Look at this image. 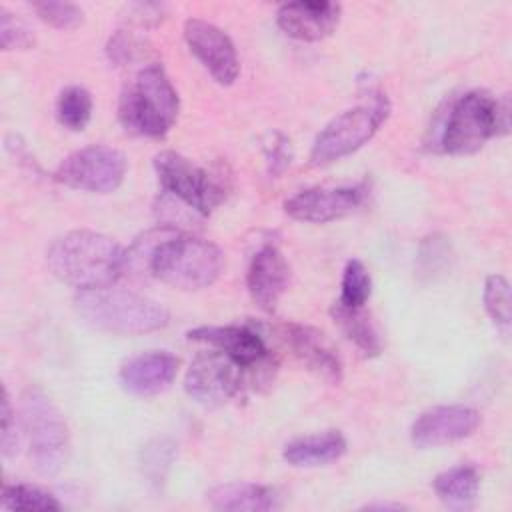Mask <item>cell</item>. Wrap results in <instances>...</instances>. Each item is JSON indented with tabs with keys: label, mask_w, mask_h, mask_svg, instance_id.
Wrapping results in <instances>:
<instances>
[{
	"label": "cell",
	"mask_w": 512,
	"mask_h": 512,
	"mask_svg": "<svg viewBox=\"0 0 512 512\" xmlns=\"http://www.w3.org/2000/svg\"><path fill=\"white\" fill-rule=\"evenodd\" d=\"M332 318L344 332V336L366 356H376L382 350L380 336L364 312V308H346L342 304L332 306Z\"/></svg>",
	"instance_id": "obj_22"
},
{
	"label": "cell",
	"mask_w": 512,
	"mask_h": 512,
	"mask_svg": "<svg viewBox=\"0 0 512 512\" xmlns=\"http://www.w3.org/2000/svg\"><path fill=\"white\" fill-rule=\"evenodd\" d=\"M36 42L28 24L6 8H0V44L4 50H28Z\"/></svg>",
	"instance_id": "obj_30"
},
{
	"label": "cell",
	"mask_w": 512,
	"mask_h": 512,
	"mask_svg": "<svg viewBox=\"0 0 512 512\" xmlns=\"http://www.w3.org/2000/svg\"><path fill=\"white\" fill-rule=\"evenodd\" d=\"M128 10V22L136 24V26H156L162 18H164V4H156V2H132L126 6Z\"/></svg>",
	"instance_id": "obj_33"
},
{
	"label": "cell",
	"mask_w": 512,
	"mask_h": 512,
	"mask_svg": "<svg viewBox=\"0 0 512 512\" xmlns=\"http://www.w3.org/2000/svg\"><path fill=\"white\" fill-rule=\"evenodd\" d=\"M450 262V242L442 234L428 236L418 252V276L432 278L440 274Z\"/></svg>",
	"instance_id": "obj_28"
},
{
	"label": "cell",
	"mask_w": 512,
	"mask_h": 512,
	"mask_svg": "<svg viewBox=\"0 0 512 512\" xmlns=\"http://www.w3.org/2000/svg\"><path fill=\"white\" fill-rule=\"evenodd\" d=\"M510 128L508 96L496 100L486 92H466L448 110L438 144L446 154H472L490 138Z\"/></svg>",
	"instance_id": "obj_5"
},
{
	"label": "cell",
	"mask_w": 512,
	"mask_h": 512,
	"mask_svg": "<svg viewBox=\"0 0 512 512\" xmlns=\"http://www.w3.org/2000/svg\"><path fill=\"white\" fill-rule=\"evenodd\" d=\"M478 424L480 414L470 406H436L422 412L414 420L410 428V438L412 444L418 448H436L468 438L470 434H474Z\"/></svg>",
	"instance_id": "obj_12"
},
{
	"label": "cell",
	"mask_w": 512,
	"mask_h": 512,
	"mask_svg": "<svg viewBox=\"0 0 512 512\" xmlns=\"http://www.w3.org/2000/svg\"><path fill=\"white\" fill-rule=\"evenodd\" d=\"M126 168L128 160L120 150L112 146H88L64 158L54 178L76 190L108 194L122 184Z\"/></svg>",
	"instance_id": "obj_9"
},
{
	"label": "cell",
	"mask_w": 512,
	"mask_h": 512,
	"mask_svg": "<svg viewBox=\"0 0 512 512\" xmlns=\"http://www.w3.org/2000/svg\"><path fill=\"white\" fill-rule=\"evenodd\" d=\"M22 428L30 444V460L38 474L54 476L66 460L68 428L54 402L40 388L22 394Z\"/></svg>",
	"instance_id": "obj_6"
},
{
	"label": "cell",
	"mask_w": 512,
	"mask_h": 512,
	"mask_svg": "<svg viewBox=\"0 0 512 512\" xmlns=\"http://www.w3.org/2000/svg\"><path fill=\"white\" fill-rule=\"evenodd\" d=\"M56 114L62 126L70 130H84L92 116V96L82 86H68L60 92Z\"/></svg>",
	"instance_id": "obj_23"
},
{
	"label": "cell",
	"mask_w": 512,
	"mask_h": 512,
	"mask_svg": "<svg viewBox=\"0 0 512 512\" xmlns=\"http://www.w3.org/2000/svg\"><path fill=\"white\" fill-rule=\"evenodd\" d=\"M208 502L216 510L228 512H266L278 506V494L262 484L230 482L208 492Z\"/></svg>",
	"instance_id": "obj_19"
},
{
	"label": "cell",
	"mask_w": 512,
	"mask_h": 512,
	"mask_svg": "<svg viewBox=\"0 0 512 512\" xmlns=\"http://www.w3.org/2000/svg\"><path fill=\"white\" fill-rule=\"evenodd\" d=\"M220 248L204 238L168 228L148 260V272L178 290H202L222 272Z\"/></svg>",
	"instance_id": "obj_3"
},
{
	"label": "cell",
	"mask_w": 512,
	"mask_h": 512,
	"mask_svg": "<svg viewBox=\"0 0 512 512\" xmlns=\"http://www.w3.org/2000/svg\"><path fill=\"white\" fill-rule=\"evenodd\" d=\"M480 488V474L474 466L462 464L454 466L434 480V492L436 496L448 506V508H470L476 502Z\"/></svg>",
	"instance_id": "obj_21"
},
{
	"label": "cell",
	"mask_w": 512,
	"mask_h": 512,
	"mask_svg": "<svg viewBox=\"0 0 512 512\" xmlns=\"http://www.w3.org/2000/svg\"><path fill=\"white\" fill-rule=\"evenodd\" d=\"M74 310L84 324L112 334H146L164 328L170 320L160 302L112 286L78 292Z\"/></svg>",
	"instance_id": "obj_2"
},
{
	"label": "cell",
	"mask_w": 512,
	"mask_h": 512,
	"mask_svg": "<svg viewBox=\"0 0 512 512\" xmlns=\"http://www.w3.org/2000/svg\"><path fill=\"white\" fill-rule=\"evenodd\" d=\"M484 306L490 318L500 324L508 326L512 318V300H510V284L502 274H492L486 278L484 284Z\"/></svg>",
	"instance_id": "obj_26"
},
{
	"label": "cell",
	"mask_w": 512,
	"mask_h": 512,
	"mask_svg": "<svg viewBox=\"0 0 512 512\" xmlns=\"http://www.w3.org/2000/svg\"><path fill=\"white\" fill-rule=\"evenodd\" d=\"M184 38L190 52L218 84L228 86L238 78V54L234 42L222 28L202 18H188L184 24Z\"/></svg>",
	"instance_id": "obj_11"
},
{
	"label": "cell",
	"mask_w": 512,
	"mask_h": 512,
	"mask_svg": "<svg viewBox=\"0 0 512 512\" xmlns=\"http://www.w3.org/2000/svg\"><path fill=\"white\" fill-rule=\"evenodd\" d=\"M178 374V358L168 352H146L130 358L120 368V384L134 396H156L164 392Z\"/></svg>",
	"instance_id": "obj_18"
},
{
	"label": "cell",
	"mask_w": 512,
	"mask_h": 512,
	"mask_svg": "<svg viewBox=\"0 0 512 512\" xmlns=\"http://www.w3.org/2000/svg\"><path fill=\"white\" fill-rule=\"evenodd\" d=\"M2 508L6 510H60L62 504L50 494L30 484H6L2 488Z\"/></svg>",
	"instance_id": "obj_24"
},
{
	"label": "cell",
	"mask_w": 512,
	"mask_h": 512,
	"mask_svg": "<svg viewBox=\"0 0 512 512\" xmlns=\"http://www.w3.org/2000/svg\"><path fill=\"white\" fill-rule=\"evenodd\" d=\"M126 250L106 234L74 230L60 236L46 252L50 272L76 290L112 286L124 274Z\"/></svg>",
	"instance_id": "obj_1"
},
{
	"label": "cell",
	"mask_w": 512,
	"mask_h": 512,
	"mask_svg": "<svg viewBox=\"0 0 512 512\" xmlns=\"http://www.w3.org/2000/svg\"><path fill=\"white\" fill-rule=\"evenodd\" d=\"M266 154H268V162H270V172L278 174V172H282L290 164V156H292L290 154V142L284 136L276 134V140L266 150Z\"/></svg>",
	"instance_id": "obj_34"
},
{
	"label": "cell",
	"mask_w": 512,
	"mask_h": 512,
	"mask_svg": "<svg viewBox=\"0 0 512 512\" xmlns=\"http://www.w3.org/2000/svg\"><path fill=\"white\" fill-rule=\"evenodd\" d=\"M188 340L204 342L224 352L244 370L262 368L268 360L262 336L248 326H200L188 332Z\"/></svg>",
	"instance_id": "obj_15"
},
{
	"label": "cell",
	"mask_w": 512,
	"mask_h": 512,
	"mask_svg": "<svg viewBox=\"0 0 512 512\" xmlns=\"http://www.w3.org/2000/svg\"><path fill=\"white\" fill-rule=\"evenodd\" d=\"M154 168L162 188L186 208L208 216L226 198V184L220 176L194 164L186 156L166 150L154 156Z\"/></svg>",
	"instance_id": "obj_8"
},
{
	"label": "cell",
	"mask_w": 512,
	"mask_h": 512,
	"mask_svg": "<svg viewBox=\"0 0 512 512\" xmlns=\"http://www.w3.org/2000/svg\"><path fill=\"white\" fill-rule=\"evenodd\" d=\"M290 282V266L282 252L266 244L250 260L246 286L254 304L266 312H272L286 292Z\"/></svg>",
	"instance_id": "obj_17"
},
{
	"label": "cell",
	"mask_w": 512,
	"mask_h": 512,
	"mask_svg": "<svg viewBox=\"0 0 512 512\" xmlns=\"http://www.w3.org/2000/svg\"><path fill=\"white\" fill-rule=\"evenodd\" d=\"M244 368L220 350L202 352L190 364L184 388L186 394L202 406H220L230 400L242 384Z\"/></svg>",
	"instance_id": "obj_10"
},
{
	"label": "cell",
	"mask_w": 512,
	"mask_h": 512,
	"mask_svg": "<svg viewBox=\"0 0 512 512\" xmlns=\"http://www.w3.org/2000/svg\"><path fill=\"white\" fill-rule=\"evenodd\" d=\"M282 336L292 354L316 376L328 384H338L342 380V362L336 354V348L324 336V332L304 326V324H286L282 326Z\"/></svg>",
	"instance_id": "obj_16"
},
{
	"label": "cell",
	"mask_w": 512,
	"mask_h": 512,
	"mask_svg": "<svg viewBox=\"0 0 512 512\" xmlns=\"http://www.w3.org/2000/svg\"><path fill=\"white\" fill-rule=\"evenodd\" d=\"M174 444L168 440H154L142 450V468L150 482L158 484L164 480L172 460H174Z\"/></svg>",
	"instance_id": "obj_31"
},
{
	"label": "cell",
	"mask_w": 512,
	"mask_h": 512,
	"mask_svg": "<svg viewBox=\"0 0 512 512\" xmlns=\"http://www.w3.org/2000/svg\"><path fill=\"white\" fill-rule=\"evenodd\" d=\"M178 94L160 64L144 66L122 90L118 118L122 126L138 136L162 138L176 122Z\"/></svg>",
	"instance_id": "obj_4"
},
{
	"label": "cell",
	"mask_w": 512,
	"mask_h": 512,
	"mask_svg": "<svg viewBox=\"0 0 512 512\" xmlns=\"http://www.w3.org/2000/svg\"><path fill=\"white\" fill-rule=\"evenodd\" d=\"M0 442H2V454L6 458L16 456L18 446H20V434H18V424H16V416L10 404V396L4 390L2 396V434H0Z\"/></svg>",
	"instance_id": "obj_32"
},
{
	"label": "cell",
	"mask_w": 512,
	"mask_h": 512,
	"mask_svg": "<svg viewBox=\"0 0 512 512\" xmlns=\"http://www.w3.org/2000/svg\"><path fill=\"white\" fill-rule=\"evenodd\" d=\"M364 186L308 188L284 202L290 218L300 222H330L354 212L364 200Z\"/></svg>",
	"instance_id": "obj_13"
},
{
	"label": "cell",
	"mask_w": 512,
	"mask_h": 512,
	"mask_svg": "<svg viewBox=\"0 0 512 512\" xmlns=\"http://www.w3.org/2000/svg\"><path fill=\"white\" fill-rule=\"evenodd\" d=\"M346 452V438L338 430L296 438L284 446V460L298 468L324 466Z\"/></svg>",
	"instance_id": "obj_20"
},
{
	"label": "cell",
	"mask_w": 512,
	"mask_h": 512,
	"mask_svg": "<svg viewBox=\"0 0 512 512\" xmlns=\"http://www.w3.org/2000/svg\"><path fill=\"white\" fill-rule=\"evenodd\" d=\"M388 116L390 102L382 94L338 114L316 136L310 150V164L326 166L356 152L380 130Z\"/></svg>",
	"instance_id": "obj_7"
},
{
	"label": "cell",
	"mask_w": 512,
	"mask_h": 512,
	"mask_svg": "<svg viewBox=\"0 0 512 512\" xmlns=\"http://www.w3.org/2000/svg\"><path fill=\"white\" fill-rule=\"evenodd\" d=\"M372 292V280L360 260H350L342 274V290L338 304L346 308H364Z\"/></svg>",
	"instance_id": "obj_25"
},
{
	"label": "cell",
	"mask_w": 512,
	"mask_h": 512,
	"mask_svg": "<svg viewBox=\"0 0 512 512\" xmlns=\"http://www.w3.org/2000/svg\"><path fill=\"white\" fill-rule=\"evenodd\" d=\"M342 8L326 0H298L282 4L276 22L284 34L302 42H318L330 36L340 22Z\"/></svg>",
	"instance_id": "obj_14"
},
{
	"label": "cell",
	"mask_w": 512,
	"mask_h": 512,
	"mask_svg": "<svg viewBox=\"0 0 512 512\" xmlns=\"http://www.w3.org/2000/svg\"><path fill=\"white\" fill-rule=\"evenodd\" d=\"M34 12L38 14V18L46 24H50L52 28L58 30H70L82 24V10L72 4V2H52V0H44V2H34L32 4Z\"/></svg>",
	"instance_id": "obj_29"
},
{
	"label": "cell",
	"mask_w": 512,
	"mask_h": 512,
	"mask_svg": "<svg viewBox=\"0 0 512 512\" xmlns=\"http://www.w3.org/2000/svg\"><path fill=\"white\" fill-rule=\"evenodd\" d=\"M106 54L116 66L134 64L148 58V44L132 30H118L106 44Z\"/></svg>",
	"instance_id": "obj_27"
}]
</instances>
